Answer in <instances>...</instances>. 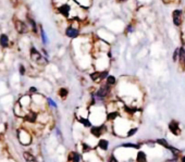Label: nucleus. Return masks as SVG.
<instances>
[{
	"label": "nucleus",
	"mask_w": 185,
	"mask_h": 162,
	"mask_svg": "<svg viewBox=\"0 0 185 162\" xmlns=\"http://www.w3.org/2000/svg\"><path fill=\"white\" fill-rule=\"evenodd\" d=\"M131 127L132 123L122 115H120L114 122H112V133L118 136H126V133Z\"/></svg>",
	"instance_id": "obj_1"
},
{
	"label": "nucleus",
	"mask_w": 185,
	"mask_h": 162,
	"mask_svg": "<svg viewBox=\"0 0 185 162\" xmlns=\"http://www.w3.org/2000/svg\"><path fill=\"white\" fill-rule=\"evenodd\" d=\"M17 140L20 141L21 145L23 146H29L33 143V135L25 127H20L17 131Z\"/></svg>",
	"instance_id": "obj_2"
},
{
	"label": "nucleus",
	"mask_w": 185,
	"mask_h": 162,
	"mask_svg": "<svg viewBox=\"0 0 185 162\" xmlns=\"http://www.w3.org/2000/svg\"><path fill=\"white\" fill-rule=\"evenodd\" d=\"M108 127L106 123H103L100 125H93L91 129H89V134H91L93 137H95L96 139L103 137L105 134H107Z\"/></svg>",
	"instance_id": "obj_3"
},
{
	"label": "nucleus",
	"mask_w": 185,
	"mask_h": 162,
	"mask_svg": "<svg viewBox=\"0 0 185 162\" xmlns=\"http://www.w3.org/2000/svg\"><path fill=\"white\" fill-rule=\"evenodd\" d=\"M82 157V162H103V159L99 157L95 149L89 151V152H87V154H83Z\"/></svg>",
	"instance_id": "obj_4"
},
{
	"label": "nucleus",
	"mask_w": 185,
	"mask_h": 162,
	"mask_svg": "<svg viewBox=\"0 0 185 162\" xmlns=\"http://www.w3.org/2000/svg\"><path fill=\"white\" fill-rule=\"evenodd\" d=\"M66 37L71 38V39H75L80 36V29L77 26H75L74 24H70L64 31Z\"/></svg>",
	"instance_id": "obj_5"
},
{
	"label": "nucleus",
	"mask_w": 185,
	"mask_h": 162,
	"mask_svg": "<svg viewBox=\"0 0 185 162\" xmlns=\"http://www.w3.org/2000/svg\"><path fill=\"white\" fill-rule=\"evenodd\" d=\"M14 27H15V31H17L19 34H26L27 31H29V26L27 24L23 22L20 19H14Z\"/></svg>",
	"instance_id": "obj_6"
},
{
	"label": "nucleus",
	"mask_w": 185,
	"mask_h": 162,
	"mask_svg": "<svg viewBox=\"0 0 185 162\" xmlns=\"http://www.w3.org/2000/svg\"><path fill=\"white\" fill-rule=\"evenodd\" d=\"M17 102L20 104V106L22 108H24L25 110H27L29 111V108H31V104H32V97L27 94V95H24L20 97L19 100H17Z\"/></svg>",
	"instance_id": "obj_7"
},
{
	"label": "nucleus",
	"mask_w": 185,
	"mask_h": 162,
	"mask_svg": "<svg viewBox=\"0 0 185 162\" xmlns=\"http://www.w3.org/2000/svg\"><path fill=\"white\" fill-rule=\"evenodd\" d=\"M37 116H38V113L32 111V110H29L23 118V121H24V123H27V124H34L37 122Z\"/></svg>",
	"instance_id": "obj_8"
},
{
	"label": "nucleus",
	"mask_w": 185,
	"mask_h": 162,
	"mask_svg": "<svg viewBox=\"0 0 185 162\" xmlns=\"http://www.w3.org/2000/svg\"><path fill=\"white\" fill-rule=\"evenodd\" d=\"M66 159H68V162H82L83 157L81 152L73 150V151H70L68 154V158Z\"/></svg>",
	"instance_id": "obj_9"
},
{
	"label": "nucleus",
	"mask_w": 185,
	"mask_h": 162,
	"mask_svg": "<svg viewBox=\"0 0 185 162\" xmlns=\"http://www.w3.org/2000/svg\"><path fill=\"white\" fill-rule=\"evenodd\" d=\"M169 131L173 134V135H175V136H179V135H181V129H180V124H179V122L175 120H172L170 123H169Z\"/></svg>",
	"instance_id": "obj_10"
},
{
	"label": "nucleus",
	"mask_w": 185,
	"mask_h": 162,
	"mask_svg": "<svg viewBox=\"0 0 185 162\" xmlns=\"http://www.w3.org/2000/svg\"><path fill=\"white\" fill-rule=\"evenodd\" d=\"M29 57H31V59L33 60L34 62H36V63L39 62L41 60V58H43L41 54L35 47H31V49H29Z\"/></svg>",
	"instance_id": "obj_11"
},
{
	"label": "nucleus",
	"mask_w": 185,
	"mask_h": 162,
	"mask_svg": "<svg viewBox=\"0 0 185 162\" xmlns=\"http://www.w3.org/2000/svg\"><path fill=\"white\" fill-rule=\"evenodd\" d=\"M26 22H27V26L31 27V29H32V32L34 34L38 33V25H37V23L35 22L33 17L29 15V14H26Z\"/></svg>",
	"instance_id": "obj_12"
},
{
	"label": "nucleus",
	"mask_w": 185,
	"mask_h": 162,
	"mask_svg": "<svg viewBox=\"0 0 185 162\" xmlns=\"http://www.w3.org/2000/svg\"><path fill=\"white\" fill-rule=\"evenodd\" d=\"M13 111H14V114H15L17 116H19V118H21V119H23V118L25 116V114L27 113V110H25L24 108H22L17 101V104H14Z\"/></svg>",
	"instance_id": "obj_13"
},
{
	"label": "nucleus",
	"mask_w": 185,
	"mask_h": 162,
	"mask_svg": "<svg viewBox=\"0 0 185 162\" xmlns=\"http://www.w3.org/2000/svg\"><path fill=\"white\" fill-rule=\"evenodd\" d=\"M0 46L3 49H7L10 47V38L7 34H1L0 35Z\"/></svg>",
	"instance_id": "obj_14"
},
{
	"label": "nucleus",
	"mask_w": 185,
	"mask_h": 162,
	"mask_svg": "<svg viewBox=\"0 0 185 162\" xmlns=\"http://www.w3.org/2000/svg\"><path fill=\"white\" fill-rule=\"evenodd\" d=\"M95 148L93 147V146L91 145V144H88V143H86L85 140L81 141V154H87V152H89V151H91V150H94Z\"/></svg>",
	"instance_id": "obj_15"
},
{
	"label": "nucleus",
	"mask_w": 185,
	"mask_h": 162,
	"mask_svg": "<svg viewBox=\"0 0 185 162\" xmlns=\"http://www.w3.org/2000/svg\"><path fill=\"white\" fill-rule=\"evenodd\" d=\"M135 161L136 162H147V154L143 151V150H140L137 151L135 157Z\"/></svg>",
	"instance_id": "obj_16"
},
{
	"label": "nucleus",
	"mask_w": 185,
	"mask_h": 162,
	"mask_svg": "<svg viewBox=\"0 0 185 162\" xmlns=\"http://www.w3.org/2000/svg\"><path fill=\"white\" fill-rule=\"evenodd\" d=\"M23 157H24V160L26 162H35L36 161V156L32 154L31 151H24Z\"/></svg>",
	"instance_id": "obj_17"
},
{
	"label": "nucleus",
	"mask_w": 185,
	"mask_h": 162,
	"mask_svg": "<svg viewBox=\"0 0 185 162\" xmlns=\"http://www.w3.org/2000/svg\"><path fill=\"white\" fill-rule=\"evenodd\" d=\"M121 148H125V149H140V144H133V143H124L120 146Z\"/></svg>",
	"instance_id": "obj_18"
},
{
	"label": "nucleus",
	"mask_w": 185,
	"mask_h": 162,
	"mask_svg": "<svg viewBox=\"0 0 185 162\" xmlns=\"http://www.w3.org/2000/svg\"><path fill=\"white\" fill-rule=\"evenodd\" d=\"M105 81H106V85L110 86V87H113V86H115V84H117V79H115V76H113V75H108L107 79H105Z\"/></svg>",
	"instance_id": "obj_19"
},
{
	"label": "nucleus",
	"mask_w": 185,
	"mask_h": 162,
	"mask_svg": "<svg viewBox=\"0 0 185 162\" xmlns=\"http://www.w3.org/2000/svg\"><path fill=\"white\" fill-rule=\"evenodd\" d=\"M58 95H59V97H60L62 100L66 99V97L69 96V89L66 87H61L58 90Z\"/></svg>",
	"instance_id": "obj_20"
},
{
	"label": "nucleus",
	"mask_w": 185,
	"mask_h": 162,
	"mask_svg": "<svg viewBox=\"0 0 185 162\" xmlns=\"http://www.w3.org/2000/svg\"><path fill=\"white\" fill-rule=\"evenodd\" d=\"M39 27V33H40V37H41V40H43V44L44 45H47L48 44V37H47V34L45 33V31L43 29V26L39 25L38 26Z\"/></svg>",
	"instance_id": "obj_21"
},
{
	"label": "nucleus",
	"mask_w": 185,
	"mask_h": 162,
	"mask_svg": "<svg viewBox=\"0 0 185 162\" xmlns=\"http://www.w3.org/2000/svg\"><path fill=\"white\" fill-rule=\"evenodd\" d=\"M74 1L82 8H87L91 4V0H74Z\"/></svg>",
	"instance_id": "obj_22"
},
{
	"label": "nucleus",
	"mask_w": 185,
	"mask_h": 162,
	"mask_svg": "<svg viewBox=\"0 0 185 162\" xmlns=\"http://www.w3.org/2000/svg\"><path fill=\"white\" fill-rule=\"evenodd\" d=\"M156 143L158 144V145H160V146H162L163 148H167L168 149L169 148V144H168V141H167V139H165V138H158L156 140Z\"/></svg>",
	"instance_id": "obj_23"
},
{
	"label": "nucleus",
	"mask_w": 185,
	"mask_h": 162,
	"mask_svg": "<svg viewBox=\"0 0 185 162\" xmlns=\"http://www.w3.org/2000/svg\"><path fill=\"white\" fill-rule=\"evenodd\" d=\"M137 131H138V127H137V126H132L131 129L128 131V133H126V136H125V137H131V136H134V135L137 133Z\"/></svg>",
	"instance_id": "obj_24"
},
{
	"label": "nucleus",
	"mask_w": 185,
	"mask_h": 162,
	"mask_svg": "<svg viewBox=\"0 0 185 162\" xmlns=\"http://www.w3.org/2000/svg\"><path fill=\"white\" fill-rule=\"evenodd\" d=\"M46 100H47L46 102H47V104H49V106L51 107V108H54V109H57V108H58V104H57V102H56L54 100H52L51 98H47Z\"/></svg>",
	"instance_id": "obj_25"
},
{
	"label": "nucleus",
	"mask_w": 185,
	"mask_h": 162,
	"mask_svg": "<svg viewBox=\"0 0 185 162\" xmlns=\"http://www.w3.org/2000/svg\"><path fill=\"white\" fill-rule=\"evenodd\" d=\"M106 161L107 162H120L119 160H118V158H115V156L113 154H111L109 157H107V158H106Z\"/></svg>",
	"instance_id": "obj_26"
},
{
	"label": "nucleus",
	"mask_w": 185,
	"mask_h": 162,
	"mask_svg": "<svg viewBox=\"0 0 185 162\" xmlns=\"http://www.w3.org/2000/svg\"><path fill=\"white\" fill-rule=\"evenodd\" d=\"M37 92H38V89H37L35 86H31V87L29 88L27 94H29V96H33V95H35V94H37Z\"/></svg>",
	"instance_id": "obj_27"
},
{
	"label": "nucleus",
	"mask_w": 185,
	"mask_h": 162,
	"mask_svg": "<svg viewBox=\"0 0 185 162\" xmlns=\"http://www.w3.org/2000/svg\"><path fill=\"white\" fill-rule=\"evenodd\" d=\"M19 73H20L21 76H24V75L26 74V69H25V67L23 64H20V65H19Z\"/></svg>",
	"instance_id": "obj_28"
},
{
	"label": "nucleus",
	"mask_w": 185,
	"mask_h": 162,
	"mask_svg": "<svg viewBox=\"0 0 185 162\" xmlns=\"http://www.w3.org/2000/svg\"><path fill=\"white\" fill-rule=\"evenodd\" d=\"M54 133H56V135H57V138L59 139L60 141H62L63 140V135H62V133H61V131L60 129H56V131H54Z\"/></svg>",
	"instance_id": "obj_29"
},
{
	"label": "nucleus",
	"mask_w": 185,
	"mask_h": 162,
	"mask_svg": "<svg viewBox=\"0 0 185 162\" xmlns=\"http://www.w3.org/2000/svg\"><path fill=\"white\" fill-rule=\"evenodd\" d=\"M52 2H54V7H58V6H60V4H62V3L69 2V0H52Z\"/></svg>",
	"instance_id": "obj_30"
},
{
	"label": "nucleus",
	"mask_w": 185,
	"mask_h": 162,
	"mask_svg": "<svg viewBox=\"0 0 185 162\" xmlns=\"http://www.w3.org/2000/svg\"><path fill=\"white\" fill-rule=\"evenodd\" d=\"M181 15H182L181 10H175V11H173V17H181Z\"/></svg>",
	"instance_id": "obj_31"
},
{
	"label": "nucleus",
	"mask_w": 185,
	"mask_h": 162,
	"mask_svg": "<svg viewBox=\"0 0 185 162\" xmlns=\"http://www.w3.org/2000/svg\"><path fill=\"white\" fill-rule=\"evenodd\" d=\"M173 23L177 26H180L181 25V17H173Z\"/></svg>",
	"instance_id": "obj_32"
},
{
	"label": "nucleus",
	"mask_w": 185,
	"mask_h": 162,
	"mask_svg": "<svg viewBox=\"0 0 185 162\" xmlns=\"http://www.w3.org/2000/svg\"><path fill=\"white\" fill-rule=\"evenodd\" d=\"M177 58H179V49H177L175 51H174V54H173V60H174V61H177Z\"/></svg>",
	"instance_id": "obj_33"
},
{
	"label": "nucleus",
	"mask_w": 185,
	"mask_h": 162,
	"mask_svg": "<svg viewBox=\"0 0 185 162\" xmlns=\"http://www.w3.org/2000/svg\"><path fill=\"white\" fill-rule=\"evenodd\" d=\"M133 29H134V27H133V26L130 24L128 27H126V33H132V32H133Z\"/></svg>",
	"instance_id": "obj_34"
},
{
	"label": "nucleus",
	"mask_w": 185,
	"mask_h": 162,
	"mask_svg": "<svg viewBox=\"0 0 185 162\" xmlns=\"http://www.w3.org/2000/svg\"><path fill=\"white\" fill-rule=\"evenodd\" d=\"M10 2L14 6V7H17V3H19V0H10Z\"/></svg>",
	"instance_id": "obj_35"
},
{
	"label": "nucleus",
	"mask_w": 185,
	"mask_h": 162,
	"mask_svg": "<svg viewBox=\"0 0 185 162\" xmlns=\"http://www.w3.org/2000/svg\"><path fill=\"white\" fill-rule=\"evenodd\" d=\"M181 162H185V156H183L181 159Z\"/></svg>",
	"instance_id": "obj_36"
},
{
	"label": "nucleus",
	"mask_w": 185,
	"mask_h": 162,
	"mask_svg": "<svg viewBox=\"0 0 185 162\" xmlns=\"http://www.w3.org/2000/svg\"><path fill=\"white\" fill-rule=\"evenodd\" d=\"M119 2H124V1H128V0H118Z\"/></svg>",
	"instance_id": "obj_37"
},
{
	"label": "nucleus",
	"mask_w": 185,
	"mask_h": 162,
	"mask_svg": "<svg viewBox=\"0 0 185 162\" xmlns=\"http://www.w3.org/2000/svg\"><path fill=\"white\" fill-rule=\"evenodd\" d=\"M9 162H15L14 160H9Z\"/></svg>",
	"instance_id": "obj_38"
},
{
	"label": "nucleus",
	"mask_w": 185,
	"mask_h": 162,
	"mask_svg": "<svg viewBox=\"0 0 185 162\" xmlns=\"http://www.w3.org/2000/svg\"><path fill=\"white\" fill-rule=\"evenodd\" d=\"M123 162H131V161H123Z\"/></svg>",
	"instance_id": "obj_39"
}]
</instances>
